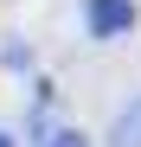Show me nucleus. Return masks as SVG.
I'll use <instances>...</instances> for the list:
<instances>
[{
	"mask_svg": "<svg viewBox=\"0 0 141 147\" xmlns=\"http://www.w3.org/2000/svg\"><path fill=\"white\" fill-rule=\"evenodd\" d=\"M26 141H45V147H83V128H77V121H64L52 102H39L32 121H26Z\"/></svg>",
	"mask_w": 141,
	"mask_h": 147,
	"instance_id": "f03ea898",
	"label": "nucleus"
},
{
	"mask_svg": "<svg viewBox=\"0 0 141 147\" xmlns=\"http://www.w3.org/2000/svg\"><path fill=\"white\" fill-rule=\"evenodd\" d=\"M135 19H141L135 0H83V32L90 38H128Z\"/></svg>",
	"mask_w": 141,
	"mask_h": 147,
	"instance_id": "f257e3e1",
	"label": "nucleus"
},
{
	"mask_svg": "<svg viewBox=\"0 0 141 147\" xmlns=\"http://www.w3.org/2000/svg\"><path fill=\"white\" fill-rule=\"evenodd\" d=\"M0 64H7V70H26V64H32V51H26V45H7V58H0Z\"/></svg>",
	"mask_w": 141,
	"mask_h": 147,
	"instance_id": "20e7f679",
	"label": "nucleus"
},
{
	"mask_svg": "<svg viewBox=\"0 0 141 147\" xmlns=\"http://www.w3.org/2000/svg\"><path fill=\"white\" fill-rule=\"evenodd\" d=\"M103 141H109V147H141V96H128V102L115 109V121H109Z\"/></svg>",
	"mask_w": 141,
	"mask_h": 147,
	"instance_id": "7ed1b4c3",
	"label": "nucleus"
}]
</instances>
